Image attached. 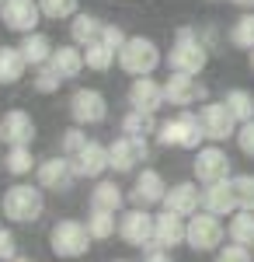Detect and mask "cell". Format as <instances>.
<instances>
[{
  "label": "cell",
  "mask_w": 254,
  "mask_h": 262,
  "mask_svg": "<svg viewBox=\"0 0 254 262\" xmlns=\"http://www.w3.org/2000/svg\"><path fill=\"white\" fill-rule=\"evenodd\" d=\"M49 63H53V70H56L63 81H73V77H80V70L87 67V60H84V49H80V46H73V42H70V46H59Z\"/></svg>",
  "instance_id": "cell-23"
},
{
  "label": "cell",
  "mask_w": 254,
  "mask_h": 262,
  "mask_svg": "<svg viewBox=\"0 0 254 262\" xmlns=\"http://www.w3.org/2000/svg\"><path fill=\"white\" fill-rule=\"evenodd\" d=\"M21 56L28 60V67L35 70V67H45V63L53 60V53H56V46L49 35H42V32H32V35H21Z\"/></svg>",
  "instance_id": "cell-22"
},
{
  "label": "cell",
  "mask_w": 254,
  "mask_h": 262,
  "mask_svg": "<svg viewBox=\"0 0 254 262\" xmlns=\"http://www.w3.org/2000/svg\"><path fill=\"white\" fill-rule=\"evenodd\" d=\"M28 70V60L18 46H0V84H18Z\"/></svg>",
  "instance_id": "cell-26"
},
{
  "label": "cell",
  "mask_w": 254,
  "mask_h": 262,
  "mask_svg": "<svg viewBox=\"0 0 254 262\" xmlns=\"http://www.w3.org/2000/svg\"><path fill=\"white\" fill-rule=\"evenodd\" d=\"M154 242L160 248H171V252H174L177 245H185L188 242V217L171 213V210L154 213Z\"/></svg>",
  "instance_id": "cell-17"
},
{
  "label": "cell",
  "mask_w": 254,
  "mask_h": 262,
  "mask_svg": "<svg viewBox=\"0 0 254 262\" xmlns=\"http://www.w3.org/2000/svg\"><path fill=\"white\" fill-rule=\"evenodd\" d=\"M230 179V158L219 143H209V147H198L195 154V182L198 185H213V182Z\"/></svg>",
  "instance_id": "cell-14"
},
{
  "label": "cell",
  "mask_w": 254,
  "mask_h": 262,
  "mask_svg": "<svg viewBox=\"0 0 254 262\" xmlns=\"http://www.w3.org/2000/svg\"><path fill=\"white\" fill-rule=\"evenodd\" d=\"M59 84H63V77H59L56 70H53V63H45V67H35L32 88H35L39 95H53V91H59Z\"/></svg>",
  "instance_id": "cell-36"
},
{
  "label": "cell",
  "mask_w": 254,
  "mask_h": 262,
  "mask_svg": "<svg viewBox=\"0 0 254 262\" xmlns=\"http://www.w3.org/2000/svg\"><path fill=\"white\" fill-rule=\"evenodd\" d=\"M35 133H39L35 119L24 108H11V112L0 116V140H4V147H32Z\"/></svg>",
  "instance_id": "cell-15"
},
{
  "label": "cell",
  "mask_w": 254,
  "mask_h": 262,
  "mask_svg": "<svg viewBox=\"0 0 254 262\" xmlns=\"http://www.w3.org/2000/svg\"><path fill=\"white\" fill-rule=\"evenodd\" d=\"M118 238L133 248H160L154 242V213L143 210V206H133V210H122L118 213Z\"/></svg>",
  "instance_id": "cell-7"
},
{
  "label": "cell",
  "mask_w": 254,
  "mask_h": 262,
  "mask_svg": "<svg viewBox=\"0 0 254 262\" xmlns=\"http://www.w3.org/2000/svg\"><path fill=\"white\" fill-rule=\"evenodd\" d=\"M39 7L49 21H66L80 14V0H39Z\"/></svg>",
  "instance_id": "cell-34"
},
{
  "label": "cell",
  "mask_w": 254,
  "mask_h": 262,
  "mask_svg": "<svg viewBox=\"0 0 254 262\" xmlns=\"http://www.w3.org/2000/svg\"><path fill=\"white\" fill-rule=\"evenodd\" d=\"M251 252H254V248H251Z\"/></svg>",
  "instance_id": "cell-49"
},
{
  "label": "cell",
  "mask_w": 254,
  "mask_h": 262,
  "mask_svg": "<svg viewBox=\"0 0 254 262\" xmlns=\"http://www.w3.org/2000/svg\"><path fill=\"white\" fill-rule=\"evenodd\" d=\"M91 242L94 238H91V231H87L84 221H56L53 231H49V248L59 259H80V255H87Z\"/></svg>",
  "instance_id": "cell-5"
},
{
  "label": "cell",
  "mask_w": 254,
  "mask_h": 262,
  "mask_svg": "<svg viewBox=\"0 0 254 262\" xmlns=\"http://www.w3.org/2000/svg\"><path fill=\"white\" fill-rule=\"evenodd\" d=\"M122 189H118L112 179H98L94 189H91V210H108V213H122Z\"/></svg>",
  "instance_id": "cell-25"
},
{
  "label": "cell",
  "mask_w": 254,
  "mask_h": 262,
  "mask_svg": "<svg viewBox=\"0 0 254 262\" xmlns=\"http://www.w3.org/2000/svg\"><path fill=\"white\" fill-rule=\"evenodd\" d=\"M70 164H73V175H77V179H94L98 182L101 175L112 168V161H108V147L98 143V140H91L80 154L70 158Z\"/></svg>",
  "instance_id": "cell-18"
},
{
  "label": "cell",
  "mask_w": 254,
  "mask_h": 262,
  "mask_svg": "<svg viewBox=\"0 0 254 262\" xmlns=\"http://www.w3.org/2000/svg\"><path fill=\"white\" fill-rule=\"evenodd\" d=\"M112 262H129V259H112Z\"/></svg>",
  "instance_id": "cell-46"
},
{
  "label": "cell",
  "mask_w": 254,
  "mask_h": 262,
  "mask_svg": "<svg viewBox=\"0 0 254 262\" xmlns=\"http://www.w3.org/2000/svg\"><path fill=\"white\" fill-rule=\"evenodd\" d=\"M202 210H209L216 217H234L237 213V192H234V179L202 185Z\"/></svg>",
  "instance_id": "cell-21"
},
{
  "label": "cell",
  "mask_w": 254,
  "mask_h": 262,
  "mask_svg": "<svg viewBox=\"0 0 254 262\" xmlns=\"http://www.w3.org/2000/svg\"><path fill=\"white\" fill-rule=\"evenodd\" d=\"M247 63H251V70H254V49H251V53H247Z\"/></svg>",
  "instance_id": "cell-45"
},
{
  "label": "cell",
  "mask_w": 254,
  "mask_h": 262,
  "mask_svg": "<svg viewBox=\"0 0 254 262\" xmlns=\"http://www.w3.org/2000/svg\"><path fill=\"white\" fill-rule=\"evenodd\" d=\"M164 63L160 56V46L146 35H129L125 46L118 49V67L129 74V77H150L157 67Z\"/></svg>",
  "instance_id": "cell-3"
},
{
  "label": "cell",
  "mask_w": 254,
  "mask_h": 262,
  "mask_svg": "<svg viewBox=\"0 0 254 262\" xmlns=\"http://www.w3.org/2000/svg\"><path fill=\"white\" fill-rule=\"evenodd\" d=\"M223 101L230 105V112H234L237 122H251L254 119V95L247 91V88H230Z\"/></svg>",
  "instance_id": "cell-32"
},
{
  "label": "cell",
  "mask_w": 254,
  "mask_h": 262,
  "mask_svg": "<svg viewBox=\"0 0 254 262\" xmlns=\"http://www.w3.org/2000/svg\"><path fill=\"white\" fill-rule=\"evenodd\" d=\"M230 42H234L237 49H254V11H244L240 18L230 25Z\"/></svg>",
  "instance_id": "cell-33"
},
{
  "label": "cell",
  "mask_w": 254,
  "mask_h": 262,
  "mask_svg": "<svg viewBox=\"0 0 254 262\" xmlns=\"http://www.w3.org/2000/svg\"><path fill=\"white\" fill-rule=\"evenodd\" d=\"M73 164H70V158H45V161H39V168H35V185L39 189H45V192H66L70 185H73Z\"/></svg>",
  "instance_id": "cell-16"
},
{
  "label": "cell",
  "mask_w": 254,
  "mask_h": 262,
  "mask_svg": "<svg viewBox=\"0 0 254 262\" xmlns=\"http://www.w3.org/2000/svg\"><path fill=\"white\" fill-rule=\"evenodd\" d=\"M223 238H226V227L223 221L209 213V210H198L195 217H188V248L192 252H219L223 248Z\"/></svg>",
  "instance_id": "cell-6"
},
{
  "label": "cell",
  "mask_w": 254,
  "mask_h": 262,
  "mask_svg": "<svg viewBox=\"0 0 254 262\" xmlns=\"http://www.w3.org/2000/svg\"><path fill=\"white\" fill-rule=\"evenodd\" d=\"M213 262H254V252L247 248V245H223L219 252H216V259Z\"/></svg>",
  "instance_id": "cell-38"
},
{
  "label": "cell",
  "mask_w": 254,
  "mask_h": 262,
  "mask_svg": "<svg viewBox=\"0 0 254 262\" xmlns=\"http://www.w3.org/2000/svg\"><path fill=\"white\" fill-rule=\"evenodd\" d=\"M45 189L39 185H28V182H14L11 189H4V200H0V213L14 224H35L45 213Z\"/></svg>",
  "instance_id": "cell-2"
},
{
  "label": "cell",
  "mask_w": 254,
  "mask_h": 262,
  "mask_svg": "<svg viewBox=\"0 0 254 262\" xmlns=\"http://www.w3.org/2000/svg\"><path fill=\"white\" fill-rule=\"evenodd\" d=\"M167 182L164 175L157 171V168H143L133 182V189H129V203L133 206H143V210H150V206H164V196H167Z\"/></svg>",
  "instance_id": "cell-13"
},
{
  "label": "cell",
  "mask_w": 254,
  "mask_h": 262,
  "mask_svg": "<svg viewBox=\"0 0 254 262\" xmlns=\"http://www.w3.org/2000/svg\"><path fill=\"white\" fill-rule=\"evenodd\" d=\"M160 105H167L164 84L154 81V77H133V84H129V108H139V112L157 116Z\"/></svg>",
  "instance_id": "cell-19"
},
{
  "label": "cell",
  "mask_w": 254,
  "mask_h": 262,
  "mask_svg": "<svg viewBox=\"0 0 254 262\" xmlns=\"http://www.w3.org/2000/svg\"><path fill=\"white\" fill-rule=\"evenodd\" d=\"M14 259H18V238H14V231L0 227V262H14Z\"/></svg>",
  "instance_id": "cell-40"
},
{
  "label": "cell",
  "mask_w": 254,
  "mask_h": 262,
  "mask_svg": "<svg viewBox=\"0 0 254 262\" xmlns=\"http://www.w3.org/2000/svg\"><path fill=\"white\" fill-rule=\"evenodd\" d=\"M14 262H35V259H28V255H18V259H14Z\"/></svg>",
  "instance_id": "cell-44"
},
{
  "label": "cell",
  "mask_w": 254,
  "mask_h": 262,
  "mask_svg": "<svg viewBox=\"0 0 254 262\" xmlns=\"http://www.w3.org/2000/svg\"><path fill=\"white\" fill-rule=\"evenodd\" d=\"M230 4H237L240 11H254V0H230Z\"/></svg>",
  "instance_id": "cell-43"
},
{
  "label": "cell",
  "mask_w": 254,
  "mask_h": 262,
  "mask_svg": "<svg viewBox=\"0 0 254 262\" xmlns=\"http://www.w3.org/2000/svg\"><path fill=\"white\" fill-rule=\"evenodd\" d=\"M87 143L91 140H87L84 126H70V129H63V137H59V154H63V158H73V154H80Z\"/></svg>",
  "instance_id": "cell-35"
},
{
  "label": "cell",
  "mask_w": 254,
  "mask_h": 262,
  "mask_svg": "<svg viewBox=\"0 0 254 262\" xmlns=\"http://www.w3.org/2000/svg\"><path fill=\"white\" fill-rule=\"evenodd\" d=\"M164 210L181 213V217H195L198 210H202V189H198V182H177V185H171L167 196H164Z\"/></svg>",
  "instance_id": "cell-20"
},
{
  "label": "cell",
  "mask_w": 254,
  "mask_h": 262,
  "mask_svg": "<svg viewBox=\"0 0 254 262\" xmlns=\"http://www.w3.org/2000/svg\"><path fill=\"white\" fill-rule=\"evenodd\" d=\"M150 158V143L143 140V137H118V140L108 143V161H112V171L115 175H129V171H136L139 164Z\"/></svg>",
  "instance_id": "cell-10"
},
{
  "label": "cell",
  "mask_w": 254,
  "mask_h": 262,
  "mask_svg": "<svg viewBox=\"0 0 254 262\" xmlns=\"http://www.w3.org/2000/svg\"><path fill=\"white\" fill-rule=\"evenodd\" d=\"M157 129H160V126H157V119L150 112L129 108V112L122 116V133H125V137H143V140H146V137H157Z\"/></svg>",
  "instance_id": "cell-28"
},
{
  "label": "cell",
  "mask_w": 254,
  "mask_h": 262,
  "mask_svg": "<svg viewBox=\"0 0 254 262\" xmlns=\"http://www.w3.org/2000/svg\"><path fill=\"white\" fill-rule=\"evenodd\" d=\"M70 119L73 126H101L108 119V98L94 88H77L70 95Z\"/></svg>",
  "instance_id": "cell-9"
},
{
  "label": "cell",
  "mask_w": 254,
  "mask_h": 262,
  "mask_svg": "<svg viewBox=\"0 0 254 262\" xmlns=\"http://www.w3.org/2000/svg\"><path fill=\"white\" fill-rule=\"evenodd\" d=\"M125 39H129V35H125V32H122V28H118V25H112V21H105V32H101V42H108V46H112V49H122V46H125Z\"/></svg>",
  "instance_id": "cell-41"
},
{
  "label": "cell",
  "mask_w": 254,
  "mask_h": 262,
  "mask_svg": "<svg viewBox=\"0 0 254 262\" xmlns=\"http://www.w3.org/2000/svg\"><path fill=\"white\" fill-rule=\"evenodd\" d=\"M198 122H202L206 140H213V143H223L230 137H237V126H240L226 101H202L198 105Z\"/></svg>",
  "instance_id": "cell-8"
},
{
  "label": "cell",
  "mask_w": 254,
  "mask_h": 262,
  "mask_svg": "<svg viewBox=\"0 0 254 262\" xmlns=\"http://www.w3.org/2000/svg\"><path fill=\"white\" fill-rule=\"evenodd\" d=\"M234 192H237V210L254 213V175H234Z\"/></svg>",
  "instance_id": "cell-37"
},
{
  "label": "cell",
  "mask_w": 254,
  "mask_h": 262,
  "mask_svg": "<svg viewBox=\"0 0 254 262\" xmlns=\"http://www.w3.org/2000/svg\"><path fill=\"white\" fill-rule=\"evenodd\" d=\"M101 32H105V21L94 18V14H87V11H80V14H73L70 18V39H73V46H91V42L101 39Z\"/></svg>",
  "instance_id": "cell-24"
},
{
  "label": "cell",
  "mask_w": 254,
  "mask_h": 262,
  "mask_svg": "<svg viewBox=\"0 0 254 262\" xmlns=\"http://www.w3.org/2000/svg\"><path fill=\"white\" fill-rule=\"evenodd\" d=\"M226 238L234 245H247V248H254V213L251 210H237L234 217H230V224H226Z\"/></svg>",
  "instance_id": "cell-29"
},
{
  "label": "cell",
  "mask_w": 254,
  "mask_h": 262,
  "mask_svg": "<svg viewBox=\"0 0 254 262\" xmlns=\"http://www.w3.org/2000/svg\"><path fill=\"white\" fill-rule=\"evenodd\" d=\"M209 63V46L202 42V32L195 28H177L174 42H171V53H167V67L171 74H192L198 77Z\"/></svg>",
  "instance_id": "cell-1"
},
{
  "label": "cell",
  "mask_w": 254,
  "mask_h": 262,
  "mask_svg": "<svg viewBox=\"0 0 254 262\" xmlns=\"http://www.w3.org/2000/svg\"><path fill=\"white\" fill-rule=\"evenodd\" d=\"M0 227H4V224H0Z\"/></svg>",
  "instance_id": "cell-47"
},
{
  "label": "cell",
  "mask_w": 254,
  "mask_h": 262,
  "mask_svg": "<svg viewBox=\"0 0 254 262\" xmlns=\"http://www.w3.org/2000/svg\"><path fill=\"white\" fill-rule=\"evenodd\" d=\"M164 98L174 108H192L198 101H209V88L192 74H171L164 81Z\"/></svg>",
  "instance_id": "cell-12"
},
{
  "label": "cell",
  "mask_w": 254,
  "mask_h": 262,
  "mask_svg": "<svg viewBox=\"0 0 254 262\" xmlns=\"http://www.w3.org/2000/svg\"><path fill=\"white\" fill-rule=\"evenodd\" d=\"M45 18L39 7V0H4L0 4V21L7 32H18V35H32L39 32V21Z\"/></svg>",
  "instance_id": "cell-11"
},
{
  "label": "cell",
  "mask_w": 254,
  "mask_h": 262,
  "mask_svg": "<svg viewBox=\"0 0 254 262\" xmlns=\"http://www.w3.org/2000/svg\"><path fill=\"white\" fill-rule=\"evenodd\" d=\"M84 60H87V67L91 70H98V74H105V70H112V63H118V53L108 46V42H91V46H84Z\"/></svg>",
  "instance_id": "cell-31"
},
{
  "label": "cell",
  "mask_w": 254,
  "mask_h": 262,
  "mask_svg": "<svg viewBox=\"0 0 254 262\" xmlns=\"http://www.w3.org/2000/svg\"><path fill=\"white\" fill-rule=\"evenodd\" d=\"M157 140H160V147H174V150H198L202 140H206V133H202L198 116H192L188 108H181L174 119L160 122Z\"/></svg>",
  "instance_id": "cell-4"
},
{
  "label": "cell",
  "mask_w": 254,
  "mask_h": 262,
  "mask_svg": "<svg viewBox=\"0 0 254 262\" xmlns=\"http://www.w3.org/2000/svg\"><path fill=\"white\" fill-rule=\"evenodd\" d=\"M35 168H39V161H35L32 147H7V154H4V171H7V175L24 179V175H32Z\"/></svg>",
  "instance_id": "cell-27"
},
{
  "label": "cell",
  "mask_w": 254,
  "mask_h": 262,
  "mask_svg": "<svg viewBox=\"0 0 254 262\" xmlns=\"http://www.w3.org/2000/svg\"><path fill=\"white\" fill-rule=\"evenodd\" d=\"M84 224L94 242H108L112 234H118V213H108V210H91Z\"/></svg>",
  "instance_id": "cell-30"
},
{
  "label": "cell",
  "mask_w": 254,
  "mask_h": 262,
  "mask_svg": "<svg viewBox=\"0 0 254 262\" xmlns=\"http://www.w3.org/2000/svg\"><path fill=\"white\" fill-rule=\"evenodd\" d=\"M143 262H174V255H171V248H146Z\"/></svg>",
  "instance_id": "cell-42"
},
{
  "label": "cell",
  "mask_w": 254,
  "mask_h": 262,
  "mask_svg": "<svg viewBox=\"0 0 254 262\" xmlns=\"http://www.w3.org/2000/svg\"><path fill=\"white\" fill-rule=\"evenodd\" d=\"M237 147H240V154H244V158H254V119L251 122H240V126H237Z\"/></svg>",
  "instance_id": "cell-39"
},
{
  "label": "cell",
  "mask_w": 254,
  "mask_h": 262,
  "mask_svg": "<svg viewBox=\"0 0 254 262\" xmlns=\"http://www.w3.org/2000/svg\"><path fill=\"white\" fill-rule=\"evenodd\" d=\"M0 4H4V0H0Z\"/></svg>",
  "instance_id": "cell-48"
}]
</instances>
